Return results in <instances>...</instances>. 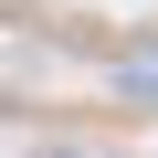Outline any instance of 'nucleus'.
<instances>
[{
  "label": "nucleus",
  "instance_id": "nucleus-1",
  "mask_svg": "<svg viewBox=\"0 0 158 158\" xmlns=\"http://www.w3.org/2000/svg\"><path fill=\"white\" fill-rule=\"evenodd\" d=\"M42 158H74V148H42Z\"/></svg>",
  "mask_w": 158,
  "mask_h": 158
}]
</instances>
